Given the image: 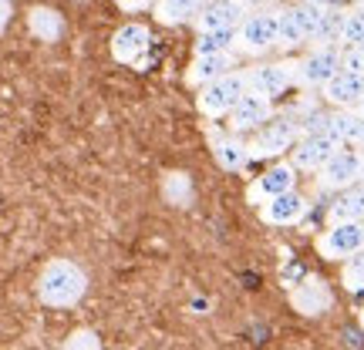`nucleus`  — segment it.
Masks as SVG:
<instances>
[{
  "mask_svg": "<svg viewBox=\"0 0 364 350\" xmlns=\"http://www.w3.org/2000/svg\"><path fill=\"white\" fill-rule=\"evenodd\" d=\"M88 290V276L78 263L54 260L44 266L38 280V297L44 307H75Z\"/></svg>",
  "mask_w": 364,
  "mask_h": 350,
  "instance_id": "obj_1",
  "label": "nucleus"
},
{
  "mask_svg": "<svg viewBox=\"0 0 364 350\" xmlns=\"http://www.w3.org/2000/svg\"><path fill=\"white\" fill-rule=\"evenodd\" d=\"M247 75H240V71H230V75H223V78L209 81L199 88V111L206 118H223L230 115L236 108V102L247 94Z\"/></svg>",
  "mask_w": 364,
  "mask_h": 350,
  "instance_id": "obj_2",
  "label": "nucleus"
},
{
  "mask_svg": "<svg viewBox=\"0 0 364 350\" xmlns=\"http://www.w3.org/2000/svg\"><path fill=\"white\" fill-rule=\"evenodd\" d=\"M324 11L327 7H311V4H297L290 11H280V38H277V48H300L304 40H314Z\"/></svg>",
  "mask_w": 364,
  "mask_h": 350,
  "instance_id": "obj_3",
  "label": "nucleus"
},
{
  "mask_svg": "<svg viewBox=\"0 0 364 350\" xmlns=\"http://www.w3.org/2000/svg\"><path fill=\"white\" fill-rule=\"evenodd\" d=\"M341 54H344L341 44H317V48L297 65L294 75H297V81L307 84V88H324L327 81L341 71Z\"/></svg>",
  "mask_w": 364,
  "mask_h": 350,
  "instance_id": "obj_4",
  "label": "nucleus"
},
{
  "mask_svg": "<svg viewBox=\"0 0 364 350\" xmlns=\"http://www.w3.org/2000/svg\"><path fill=\"white\" fill-rule=\"evenodd\" d=\"M361 175H364V152L348 145V148H338L334 155L327 158V165L321 169V185L344 192V189H351L354 182H361Z\"/></svg>",
  "mask_w": 364,
  "mask_h": 350,
  "instance_id": "obj_5",
  "label": "nucleus"
},
{
  "mask_svg": "<svg viewBox=\"0 0 364 350\" xmlns=\"http://www.w3.org/2000/svg\"><path fill=\"white\" fill-rule=\"evenodd\" d=\"M277 38H280V11L250 13L240 24V48L247 54L270 51V48H277Z\"/></svg>",
  "mask_w": 364,
  "mask_h": 350,
  "instance_id": "obj_6",
  "label": "nucleus"
},
{
  "mask_svg": "<svg viewBox=\"0 0 364 350\" xmlns=\"http://www.w3.org/2000/svg\"><path fill=\"white\" fill-rule=\"evenodd\" d=\"M297 142H300V125L294 118H270L263 128H257V142L250 145L253 148L250 155L277 158V155H284V152H290Z\"/></svg>",
  "mask_w": 364,
  "mask_h": 350,
  "instance_id": "obj_7",
  "label": "nucleus"
},
{
  "mask_svg": "<svg viewBox=\"0 0 364 350\" xmlns=\"http://www.w3.org/2000/svg\"><path fill=\"white\" fill-rule=\"evenodd\" d=\"M317 249L327 260H351L364 249V222H331L321 239Z\"/></svg>",
  "mask_w": 364,
  "mask_h": 350,
  "instance_id": "obj_8",
  "label": "nucleus"
},
{
  "mask_svg": "<svg viewBox=\"0 0 364 350\" xmlns=\"http://www.w3.org/2000/svg\"><path fill=\"white\" fill-rule=\"evenodd\" d=\"M341 148L338 138H331L327 131H311L304 135L294 148H290V165L304 172H321L327 165V158Z\"/></svg>",
  "mask_w": 364,
  "mask_h": 350,
  "instance_id": "obj_9",
  "label": "nucleus"
},
{
  "mask_svg": "<svg viewBox=\"0 0 364 350\" xmlns=\"http://www.w3.org/2000/svg\"><path fill=\"white\" fill-rule=\"evenodd\" d=\"M270 118H273L270 102L260 98V94H253V91H247V94L236 102L233 111H230V131H233V135H240V131H257V128H263Z\"/></svg>",
  "mask_w": 364,
  "mask_h": 350,
  "instance_id": "obj_10",
  "label": "nucleus"
},
{
  "mask_svg": "<svg viewBox=\"0 0 364 350\" xmlns=\"http://www.w3.org/2000/svg\"><path fill=\"white\" fill-rule=\"evenodd\" d=\"M294 78H297V75L287 65H260L247 75V88L253 91V94L267 98V102H273V98H280V94L294 84Z\"/></svg>",
  "mask_w": 364,
  "mask_h": 350,
  "instance_id": "obj_11",
  "label": "nucleus"
},
{
  "mask_svg": "<svg viewBox=\"0 0 364 350\" xmlns=\"http://www.w3.org/2000/svg\"><path fill=\"white\" fill-rule=\"evenodd\" d=\"M324 98L338 108H361L364 102V75L358 71H344L341 67L334 78L324 84Z\"/></svg>",
  "mask_w": 364,
  "mask_h": 350,
  "instance_id": "obj_12",
  "label": "nucleus"
},
{
  "mask_svg": "<svg viewBox=\"0 0 364 350\" xmlns=\"http://www.w3.org/2000/svg\"><path fill=\"white\" fill-rule=\"evenodd\" d=\"M145 51H149V27L145 24H125L115 31V38H112V54H115L122 65L142 61Z\"/></svg>",
  "mask_w": 364,
  "mask_h": 350,
  "instance_id": "obj_13",
  "label": "nucleus"
},
{
  "mask_svg": "<svg viewBox=\"0 0 364 350\" xmlns=\"http://www.w3.org/2000/svg\"><path fill=\"white\" fill-rule=\"evenodd\" d=\"M304 212H307V199L297 192V189H290L284 195H273L263 202V219L270 222V226H290V222H300L304 219Z\"/></svg>",
  "mask_w": 364,
  "mask_h": 350,
  "instance_id": "obj_14",
  "label": "nucleus"
},
{
  "mask_svg": "<svg viewBox=\"0 0 364 350\" xmlns=\"http://www.w3.org/2000/svg\"><path fill=\"white\" fill-rule=\"evenodd\" d=\"M196 21H199V31H233L247 21V11L233 0H213Z\"/></svg>",
  "mask_w": 364,
  "mask_h": 350,
  "instance_id": "obj_15",
  "label": "nucleus"
},
{
  "mask_svg": "<svg viewBox=\"0 0 364 350\" xmlns=\"http://www.w3.org/2000/svg\"><path fill=\"white\" fill-rule=\"evenodd\" d=\"M290 300H294V307H297L300 313H307V317H317V313H324L327 307H331V290H327L324 280H304V283L290 293Z\"/></svg>",
  "mask_w": 364,
  "mask_h": 350,
  "instance_id": "obj_16",
  "label": "nucleus"
},
{
  "mask_svg": "<svg viewBox=\"0 0 364 350\" xmlns=\"http://www.w3.org/2000/svg\"><path fill=\"white\" fill-rule=\"evenodd\" d=\"M294 185H297V169H294L290 162H277V165H270V169L257 179V189H253V192L263 195V199H273V195L290 192Z\"/></svg>",
  "mask_w": 364,
  "mask_h": 350,
  "instance_id": "obj_17",
  "label": "nucleus"
},
{
  "mask_svg": "<svg viewBox=\"0 0 364 350\" xmlns=\"http://www.w3.org/2000/svg\"><path fill=\"white\" fill-rule=\"evenodd\" d=\"M213 158L220 162V169L240 172L250 162V145L240 142L236 135H216L213 138Z\"/></svg>",
  "mask_w": 364,
  "mask_h": 350,
  "instance_id": "obj_18",
  "label": "nucleus"
},
{
  "mask_svg": "<svg viewBox=\"0 0 364 350\" xmlns=\"http://www.w3.org/2000/svg\"><path fill=\"white\" fill-rule=\"evenodd\" d=\"M230 71H233V54H196L193 67H189V81L203 88V84L223 78Z\"/></svg>",
  "mask_w": 364,
  "mask_h": 350,
  "instance_id": "obj_19",
  "label": "nucleus"
},
{
  "mask_svg": "<svg viewBox=\"0 0 364 350\" xmlns=\"http://www.w3.org/2000/svg\"><path fill=\"white\" fill-rule=\"evenodd\" d=\"M331 222H364V182H354L331 202Z\"/></svg>",
  "mask_w": 364,
  "mask_h": 350,
  "instance_id": "obj_20",
  "label": "nucleus"
},
{
  "mask_svg": "<svg viewBox=\"0 0 364 350\" xmlns=\"http://www.w3.org/2000/svg\"><path fill=\"white\" fill-rule=\"evenodd\" d=\"M206 4L209 0H159L156 13L162 24H186V21H196L206 11Z\"/></svg>",
  "mask_w": 364,
  "mask_h": 350,
  "instance_id": "obj_21",
  "label": "nucleus"
},
{
  "mask_svg": "<svg viewBox=\"0 0 364 350\" xmlns=\"http://www.w3.org/2000/svg\"><path fill=\"white\" fill-rule=\"evenodd\" d=\"M236 44H240V27H233V31H199L196 54H233Z\"/></svg>",
  "mask_w": 364,
  "mask_h": 350,
  "instance_id": "obj_22",
  "label": "nucleus"
},
{
  "mask_svg": "<svg viewBox=\"0 0 364 350\" xmlns=\"http://www.w3.org/2000/svg\"><path fill=\"white\" fill-rule=\"evenodd\" d=\"M344 13H348V11H341V7H327V11L321 13V24H317V34H314V40H317V44H341Z\"/></svg>",
  "mask_w": 364,
  "mask_h": 350,
  "instance_id": "obj_23",
  "label": "nucleus"
},
{
  "mask_svg": "<svg viewBox=\"0 0 364 350\" xmlns=\"http://www.w3.org/2000/svg\"><path fill=\"white\" fill-rule=\"evenodd\" d=\"M27 21H31V31L44 40H54L61 34V17H58L51 7H34V11L27 13Z\"/></svg>",
  "mask_w": 364,
  "mask_h": 350,
  "instance_id": "obj_24",
  "label": "nucleus"
},
{
  "mask_svg": "<svg viewBox=\"0 0 364 350\" xmlns=\"http://www.w3.org/2000/svg\"><path fill=\"white\" fill-rule=\"evenodd\" d=\"M364 44V4L351 7L344 13V31H341V48H354Z\"/></svg>",
  "mask_w": 364,
  "mask_h": 350,
  "instance_id": "obj_25",
  "label": "nucleus"
},
{
  "mask_svg": "<svg viewBox=\"0 0 364 350\" xmlns=\"http://www.w3.org/2000/svg\"><path fill=\"white\" fill-rule=\"evenodd\" d=\"M341 280H344V286H348L351 293H361V290H364V249L358 253V256H351V260L344 263Z\"/></svg>",
  "mask_w": 364,
  "mask_h": 350,
  "instance_id": "obj_26",
  "label": "nucleus"
},
{
  "mask_svg": "<svg viewBox=\"0 0 364 350\" xmlns=\"http://www.w3.org/2000/svg\"><path fill=\"white\" fill-rule=\"evenodd\" d=\"M166 195H169L176 206H182V202L189 199V179H186L182 172H172L169 179H166Z\"/></svg>",
  "mask_w": 364,
  "mask_h": 350,
  "instance_id": "obj_27",
  "label": "nucleus"
},
{
  "mask_svg": "<svg viewBox=\"0 0 364 350\" xmlns=\"http://www.w3.org/2000/svg\"><path fill=\"white\" fill-rule=\"evenodd\" d=\"M65 350H102V344H98V337H95L91 330H75V334L68 337Z\"/></svg>",
  "mask_w": 364,
  "mask_h": 350,
  "instance_id": "obj_28",
  "label": "nucleus"
},
{
  "mask_svg": "<svg viewBox=\"0 0 364 350\" xmlns=\"http://www.w3.org/2000/svg\"><path fill=\"white\" fill-rule=\"evenodd\" d=\"M341 67H344V71H358V75H364V44L344 48V54H341Z\"/></svg>",
  "mask_w": 364,
  "mask_h": 350,
  "instance_id": "obj_29",
  "label": "nucleus"
},
{
  "mask_svg": "<svg viewBox=\"0 0 364 350\" xmlns=\"http://www.w3.org/2000/svg\"><path fill=\"white\" fill-rule=\"evenodd\" d=\"M7 21H11V0H0V31L7 27Z\"/></svg>",
  "mask_w": 364,
  "mask_h": 350,
  "instance_id": "obj_30",
  "label": "nucleus"
},
{
  "mask_svg": "<svg viewBox=\"0 0 364 350\" xmlns=\"http://www.w3.org/2000/svg\"><path fill=\"white\" fill-rule=\"evenodd\" d=\"M122 7H152V4H159V0H118Z\"/></svg>",
  "mask_w": 364,
  "mask_h": 350,
  "instance_id": "obj_31",
  "label": "nucleus"
},
{
  "mask_svg": "<svg viewBox=\"0 0 364 350\" xmlns=\"http://www.w3.org/2000/svg\"><path fill=\"white\" fill-rule=\"evenodd\" d=\"M300 4H311V7H338L341 0H300Z\"/></svg>",
  "mask_w": 364,
  "mask_h": 350,
  "instance_id": "obj_32",
  "label": "nucleus"
},
{
  "mask_svg": "<svg viewBox=\"0 0 364 350\" xmlns=\"http://www.w3.org/2000/svg\"><path fill=\"white\" fill-rule=\"evenodd\" d=\"M354 148L364 152V115H361V128H358V138H354Z\"/></svg>",
  "mask_w": 364,
  "mask_h": 350,
  "instance_id": "obj_33",
  "label": "nucleus"
},
{
  "mask_svg": "<svg viewBox=\"0 0 364 350\" xmlns=\"http://www.w3.org/2000/svg\"><path fill=\"white\" fill-rule=\"evenodd\" d=\"M233 4H240V7L247 11V7H257V4H263V0H233Z\"/></svg>",
  "mask_w": 364,
  "mask_h": 350,
  "instance_id": "obj_34",
  "label": "nucleus"
},
{
  "mask_svg": "<svg viewBox=\"0 0 364 350\" xmlns=\"http://www.w3.org/2000/svg\"><path fill=\"white\" fill-rule=\"evenodd\" d=\"M358 111H361V115H364V102H361V108H358Z\"/></svg>",
  "mask_w": 364,
  "mask_h": 350,
  "instance_id": "obj_35",
  "label": "nucleus"
},
{
  "mask_svg": "<svg viewBox=\"0 0 364 350\" xmlns=\"http://www.w3.org/2000/svg\"><path fill=\"white\" fill-rule=\"evenodd\" d=\"M361 327H364V310H361Z\"/></svg>",
  "mask_w": 364,
  "mask_h": 350,
  "instance_id": "obj_36",
  "label": "nucleus"
},
{
  "mask_svg": "<svg viewBox=\"0 0 364 350\" xmlns=\"http://www.w3.org/2000/svg\"><path fill=\"white\" fill-rule=\"evenodd\" d=\"M361 182H364V175H361Z\"/></svg>",
  "mask_w": 364,
  "mask_h": 350,
  "instance_id": "obj_37",
  "label": "nucleus"
},
{
  "mask_svg": "<svg viewBox=\"0 0 364 350\" xmlns=\"http://www.w3.org/2000/svg\"><path fill=\"white\" fill-rule=\"evenodd\" d=\"M361 4H364V0H361Z\"/></svg>",
  "mask_w": 364,
  "mask_h": 350,
  "instance_id": "obj_38",
  "label": "nucleus"
}]
</instances>
